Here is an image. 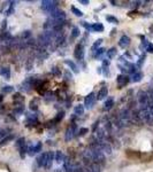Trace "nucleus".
Returning a JSON list of instances; mask_svg holds the SVG:
<instances>
[{
  "label": "nucleus",
  "mask_w": 153,
  "mask_h": 172,
  "mask_svg": "<svg viewBox=\"0 0 153 172\" xmlns=\"http://www.w3.org/2000/svg\"><path fill=\"white\" fill-rule=\"evenodd\" d=\"M139 115H140L142 119H143L144 122H146V123L150 124V125H153V117L151 116L147 106H142V107H140V109H139Z\"/></svg>",
  "instance_id": "obj_1"
},
{
  "label": "nucleus",
  "mask_w": 153,
  "mask_h": 172,
  "mask_svg": "<svg viewBox=\"0 0 153 172\" xmlns=\"http://www.w3.org/2000/svg\"><path fill=\"white\" fill-rule=\"evenodd\" d=\"M16 147L19 149V153H20V156L22 158H24L27 151H28V147H27V142H26V139L24 138H20L16 140Z\"/></svg>",
  "instance_id": "obj_2"
},
{
  "label": "nucleus",
  "mask_w": 153,
  "mask_h": 172,
  "mask_svg": "<svg viewBox=\"0 0 153 172\" xmlns=\"http://www.w3.org/2000/svg\"><path fill=\"white\" fill-rule=\"evenodd\" d=\"M42 9L44 12H46V13L51 14L54 9L58 8V5H56V2L54 1H50V0H44L42 1Z\"/></svg>",
  "instance_id": "obj_3"
},
{
  "label": "nucleus",
  "mask_w": 153,
  "mask_h": 172,
  "mask_svg": "<svg viewBox=\"0 0 153 172\" xmlns=\"http://www.w3.org/2000/svg\"><path fill=\"white\" fill-rule=\"evenodd\" d=\"M137 100H138V103L140 106H147L148 101H150L148 94L146 93L145 91L140 89V91H138V93H137Z\"/></svg>",
  "instance_id": "obj_4"
},
{
  "label": "nucleus",
  "mask_w": 153,
  "mask_h": 172,
  "mask_svg": "<svg viewBox=\"0 0 153 172\" xmlns=\"http://www.w3.org/2000/svg\"><path fill=\"white\" fill-rule=\"evenodd\" d=\"M94 101H96V94H94L93 92H91V93H89L88 95L85 96V99H84V107L91 108V107L93 106Z\"/></svg>",
  "instance_id": "obj_5"
},
{
  "label": "nucleus",
  "mask_w": 153,
  "mask_h": 172,
  "mask_svg": "<svg viewBox=\"0 0 153 172\" xmlns=\"http://www.w3.org/2000/svg\"><path fill=\"white\" fill-rule=\"evenodd\" d=\"M42 147H43L42 142H37L35 146L31 144V146H29L28 147V154L30 156H34V155H36L37 153H39V151L42 150Z\"/></svg>",
  "instance_id": "obj_6"
},
{
  "label": "nucleus",
  "mask_w": 153,
  "mask_h": 172,
  "mask_svg": "<svg viewBox=\"0 0 153 172\" xmlns=\"http://www.w3.org/2000/svg\"><path fill=\"white\" fill-rule=\"evenodd\" d=\"M74 56L77 60H83L84 59V47L82 44H78L75 47V52H74Z\"/></svg>",
  "instance_id": "obj_7"
},
{
  "label": "nucleus",
  "mask_w": 153,
  "mask_h": 172,
  "mask_svg": "<svg viewBox=\"0 0 153 172\" xmlns=\"http://www.w3.org/2000/svg\"><path fill=\"white\" fill-rule=\"evenodd\" d=\"M98 142V147H99V149L101 151H104V153H107L108 155L112 153V147L110 144H107V142H105V141H99L97 140Z\"/></svg>",
  "instance_id": "obj_8"
},
{
  "label": "nucleus",
  "mask_w": 153,
  "mask_h": 172,
  "mask_svg": "<svg viewBox=\"0 0 153 172\" xmlns=\"http://www.w3.org/2000/svg\"><path fill=\"white\" fill-rule=\"evenodd\" d=\"M129 77L128 76H125V75H118V78H116V83H118V87L120 89H122V87H124L125 85L129 83Z\"/></svg>",
  "instance_id": "obj_9"
},
{
  "label": "nucleus",
  "mask_w": 153,
  "mask_h": 172,
  "mask_svg": "<svg viewBox=\"0 0 153 172\" xmlns=\"http://www.w3.org/2000/svg\"><path fill=\"white\" fill-rule=\"evenodd\" d=\"M54 157H56V153H54V151H47V159H46V165H45V169H46V170H50V169L52 168Z\"/></svg>",
  "instance_id": "obj_10"
},
{
  "label": "nucleus",
  "mask_w": 153,
  "mask_h": 172,
  "mask_svg": "<svg viewBox=\"0 0 153 172\" xmlns=\"http://www.w3.org/2000/svg\"><path fill=\"white\" fill-rule=\"evenodd\" d=\"M130 38L128 37V36H125L123 34L121 38H120V40H118V46L121 48H127L129 45H130Z\"/></svg>",
  "instance_id": "obj_11"
},
{
  "label": "nucleus",
  "mask_w": 153,
  "mask_h": 172,
  "mask_svg": "<svg viewBox=\"0 0 153 172\" xmlns=\"http://www.w3.org/2000/svg\"><path fill=\"white\" fill-rule=\"evenodd\" d=\"M64 171L66 172H76V166L73 164L69 158L64 159Z\"/></svg>",
  "instance_id": "obj_12"
},
{
  "label": "nucleus",
  "mask_w": 153,
  "mask_h": 172,
  "mask_svg": "<svg viewBox=\"0 0 153 172\" xmlns=\"http://www.w3.org/2000/svg\"><path fill=\"white\" fill-rule=\"evenodd\" d=\"M46 159H47V153H43L37 158V164L39 168H45L46 165Z\"/></svg>",
  "instance_id": "obj_13"
},
{
  "label": "nucleus",
  "mask_w": 153,
  "mask_h": 172,
  "mask_svg": "<svg viewBox=\"0 0 153 172\" xmlns=\"http://www.w3.org/2000/svg\"><path fill=\"white\" fill-rule=\"evenodd\" d=\"M75 129H76V126H75L74 124L67 129V131H66V137H64L66 141H70V140L73 139V137H74V133H75Z\"/></svg>",
  "instance_id": "obj_14"
},
{
  "label": "nucleus",
  "mask_w": 153,
  "mask_h": 172,
  "mask_svg": "<svg viewBox=\"0 0 153 172\" xmlns=\"http://www.w3.org/2000/svg\"><path fill=\"white\" fill-rule=\"evenodd\" d=\"M107 95H108V87H107V86H104V87H101L100 91L98 92L96 98H97L98 100H104L105 98H107Z\"/></svg>",
  "instance_id": "obj_15"
},
{
  "label": "nucleus",
  "mask_w": 153,
  "mask_h": 172,
  "mask_svg": "<svg viewBox=\"0 0 153 172\" xmlns=\"http://www.w3.org/2000/svg\"><path fill=\"white\" fill-rule=\"evenodd\" d=\"M131 118H132V122H135V123H137V124H140L142 121H143L140 115H139V111L135 109L131 111Z\"/></svg>",
  "instance_id": "obj_16"
},
{
  "label": "nucleus",
  "mask_w": 153,
  "mask_h": 172,
  "mask_svg": "<svg viewBox=\"0 0 153 172\" xmlns=\"http://www.w3.org/2000/svg\"><path fill=\"white\" fill-rule=\"evenodd\" d=\"M64 63H66V64H67V66H68V67H69V68L71 69L75 74H78V67L76 66V63H75V62L70 61V60H64Z\"/></svg>",
  "instance_id": "obj_17"
},
{
  "label": "nucleus",
  "mask_w": 153,
  "mask_h": 172,
  "mask_svg": "<svg viewBox=\"0 0 153 172\" xmlns=\"http://www.w3.org/2000/svg\"><path fill=\"white\" fill-rule=\"evenodd\" d=\"M56 161L58 163H61V162H64V159H66V156H64V154H63L61 150H58L56 151Z\"/></svg>",
  "instance_id": "obj_18"
},
{
  "label": "nucleus",
  "mask_w": 153,
  "mask_h": 172,
  "mask_svg": "<svg viewBox=\"0 0 153 172\" xmlns=\"http://www.w3.org/2000/svg\"><path fill=\"white\" fill-rule=\"evenodd\" d=\"M0 74L5 79H9L10 78V70H9V68H1Z\"/></svg>",
  "instance_id": "obj_19"
},
{
  "label": "nucleus",
  "mask_w": 153,
  "mask_h": 172,
  "mask_svg": "<svg viewBox=\"0 0 153 172\" xmlns=\"http://www.w3.org/2000/svg\"><path fill=\"white\" fill-rule=\"evenodd\" d=\"M142 78H143V74H142V72H139V71H137V72H135V74L132 75L131 82L138 83V82H140V80H142Z\"/></svg>",
  "instance_id": "obj_20"
},
{
  "label": "nucleus",
  "mask_w": 153,
  "mask_h": 172,
  "mask_svg": "<svg viewBox=\"0 0 153 172\" xmlns=\"http://www.w3.org/2000/svg\"><path fill=\"white\" fill-rule=\"evenodd\" d=\"M91 28H92V30L93 31H97V32H103L104 31V25L101 24V23H94V24H92L91 25Z\"/></svg>",
  "instance_id": "obj_21"
},
{
  "label": "nucleus",
  "mask_w": 153,
  "mask_h": 172,
  "mask_svg": "<svg viewBox=\"0 0 153 172\" xmlns=\"http://www.w3.org/2000/svg\"><path fill=\"white\" fill-rule=\"evenodd\" d=\"M74 112H75V115H78V116L83 115L84 114V106L83 104H77L76 107L74 108Z\"/></svg>",
  "instance_id": "obj_22"
},
{
  "label": "nucleus",
  "mask_w": 153,
  "mask_h": 172,
  "mask_svg": "<svg viewBox=\"0 0 153 172\" xmlns=\"http://www.w3.org/2000/svg\"><path fill=\"white\" fill-rule=\"evenodd\" d=\"M38 106H39V99H34V100H31V102H30V109L36 111V110L38 109Z\"/></svg>",
  "instance_id": "obj_23"
},
{
  "label": "nucleus",
  "mask_w": 153,
  "mask_h": 172,
  "mask_svg": "<svg viewBox=\"0 0 153 172\" xmlns=\"http://www.w3.org/2000/svg\"><path fill=\"white\" fill-rule=\"evenodd\" d=\"M13 100H14L15 103H19V104H22L23 101H24V96H22L20 93H16L14 96H13Z\"/></svg>",
  "instance_id": "obj_24"
},
{
  "label": "nucleus",
  "mask_w": 153,
  "mask_h": 172,
  "mask_svg": "<svg viewBox=\"0 0 153 172\" xmlns=\"http://www.w3.org/2000/svg\"><path fill=\"white\" fill-rule=\"evenodd\" d=\"M104 106H105V109H111L112 107L114 106V99H113V98H108V99L105 101Z\"/></svg>",
  "instance_id": "obj_25"
},
{
  "label": "nucleus",
  "mask_w": 153,
  "mask_h": 172,
  "mask_svg": "<svg viewBox=\"0 0 153 172\" xmlns=\"http://www.w3.org/2000/svg\"><path fill=\"white\" fill-rule=\"evenodd\" d=\"M115 55H116V48H115V47H112L111 49H108V51L106 52V56H107L110 60H111V59H113Z\"/></svg>",
  "instance_id": "obj_26"
},
{
  "label": "nucleus",
  "mask_w": 153,
  "mask_h": 172,
  "mask_svg": "<svg viewBox=\"0 0 153 172\" xmlns=\"http://www.w3.org/2000/svg\"><path fill=\"white\" fill-rule=\"evenodd\" d=\"M14 139V136L13 134H8L7 137L5 138V139H2L1 140V142H0V146H4V144H8L9 141H12Z\"/></svg>",
  "instance_id": "obj_27"
},
{
  "label": "nucleus",
  "mask_w": 153,
  "mask_h": 172,
  "mask_svg": "<svg viewBox=\"0 0 153 172\" xmlns=\"http://www.w3.org/2000/svg\"><path fill=\"white\" fill-rule=\"evenodd\" d=\"M105 53H106V49H105L104 47H99L97 51H96V53H94V57H96V59L101 57V55L105 54Z\"/></svg>",
  "instance_id": "obj_28"
},
{
  "label": "nucleus",
  "mask_w": 153,
  "mask_h": 172,
  "mask_svg": "<svg viewBox=\"0 0 153 172\" xmlns=\"http://www.w3.org/2000/svg\"><path fill=\"white\" fill-rule=\"evenodd\" d=\"M78 36H80V29L77 27H74L71 30V39H76Z\"/></svg>",
  "instance_id": "obj_29"
},
{
  "label": "nucleus",
  "mask_w": 153,
  "mask_h": 172,
  "mask_svg": "<svg viewBox=\"0 0 153 172\" xmlns=\"http://www.w3.org/2000/svg\"><path fill=\"white\" fill-rule=\"evenodd\" d=\"M106 20L108 21L110 23H113V24H118V20L116 17H114V16H112V15H107L106 16Z\"/></svg>",
  "instance_id": "obj_30"
},
{
  "label": "nucleus",
  "mask_w": 153,
  "mask_h": 172,
  "mask_svg": "<svg viewBox=\"0 0 153 172\" xmlns=\"http://www.w3.org/2000/svg\"><path fill=\"white\" fill-rule=\"evenodd\" d=\"M103 42V39H98V40H96V42L92 45V47H91V49H92V52H96L98 48H99V46H100V44Z\"/></svg>",
  "instance_id": "obj_31"
},
{
  "label": "nucleus",
  "mask_w": 153,
  "mask_h": 172,
  "mask_svg": "<svg viewBox=\"0 0 153 172\" xmlns=\"http://www.w3.org/2000/svg\"><path fill=\"white\" fill-rule=\"evenodd\" d=\"M13 91H14V87H13V86H9V85L4 86V87L1 89V92H2V93H12Z\"/></svg>",
  "instance_id": "obj_32"
},
{
  "label": "nucleus",
  "mask_w": 153,
  "mask_h": 172,
  "mask_svg": "<svg viewBox=\"0 0 153 172\" xmlns=\"http://www.w3.org/2000/svg\"><path fill=\"white\" fill-rule=\"evenodd\" d=\"M71 12H73V14H75L76 16H78V17L83 16V12L80 10V9H77L76 7H71Z\"/></svg>",
  "instance_id": "obj_33"
},
{
  "label": "nucleus",
  "mask_w": 153,
  "mask_h": 172,
  "mask_svg": "<svg viewBox=\"0 0 153 172\" xmlns=\"http://www.w3.org/2000/svg\"><path fill=\"white\" fill-rule=\"evenodd\" d=\"M63 117H64V111H60V112L56 115V118H54V122H56V123H59L61 119H63Z\"/></svg>",
  "instance_id": "obj_34"
},
{
  "label": "nucleus",
  "mask_w": 153,
  "mask_h": 172,
  "mask_svg": "<svg viewBox=\"0 0 153 172\" xmlns=\"http://www.w3.org/2000/svg\"><path fill=\"white\" fill-rule=\"evenodd\" d=\"M91 172H100V165L98 163H93L91 166Z\"/></svg>",
  "instance_id": "obj_35"
},
{
  "label": "nucleus",
  "mask_w": 153,
  "mask_h": 172,
  "mask_svg": "<svg viewBox=\"0 0 153 172\" xmlns=\"http://www.w3.org/2000/svg\"><path fill=\"white\" fill-rule=\"evenodd\" d=\"M144 61H145V55H142V56L139 57V60H138V62H137V64H136V67H137V68H140Z\"/></svg>",
  "instance_id": "obj_36"
},
{
  "label": "nucleus",
  "mask_w": 153,
  "mask_h": 172,
  "mask_svg": "<svg viewBox=\"0 0 153 172\" xmlns=\"http://www.w3.org/2000/svg\"><path fill=\"white\" fill-rule=\"evenodd\" d=\"M24 111V107L22 106V104H19L16 108H15V112H17V114H22Z\"/></svg>",
  "instance_id": "obj_37"
},
{
  "label": "nucleus",
  "mask_w": 153,
  "mask_h": 172,
  "mask_svg": "<svg viewBox=\"0 0 153 172\" xmlns=\"http://www.w3.org/2000/svg\"><path fill=\"white\" fill-rule=\"evenodd\" d=\"M8 136V133H7V131L6 130H1L0 131V141L2 140V139H5V138L7 137Z\"/></svg>",
  "instance_id": "obj_38"
},
{
  "label": "nucleus",
  "mask_w": 153,
  "mask_h": 172,
  "mask_svg": "<svg viewBox=\"0 0 153 172\" xmlns=\"http://www.w3.org/2000/svg\"><path fill=\"white\" fill-rule=\"evenodd\" d=\"M52 74L54 76H56V77H59V76H61V72L59 71V69L56 68V67H54V68H52Z\"/></svg>",
  "instance_id": "obj_39"
},
{
  "label": "nucleus",
  "mask_w": 153,
  "mask_h": 172,
  "mask_svg": "<svg viewBox=\"0 0 153 172\" xmlns=\"http://www.w3.org/2000/svg\"><path fill=\"white\" fill-rule=\"evenodd\" d=\"M51 99H53V93H52V92H46V93H45V100H46V101H50Z\"/></svg>",
  "instance_id": "obj_40"
},
{
  "label": "nucleus",
  "mask_w": 153,
  "mask_h": 172,
  "mask_svg": "<svg viewBox=\"0 0 153 172\" xmlns=\"http://www.w3.org/2000/svg\"><path fill=\"white\" fill-rule=\"evenodd\" d=\"M88 131L89 130H88L86 127H82V129H80V130H78V136H84Z\"/></svg>",
  "instance_id": "obj_41"
},
{
  "label": "nucleus",
  "mask_w": 153,
  "mask_h": 172,
  "mask_svg": "<svg viewBox=\"0 0 153 172\" xmlns=\"http://www.w3.org/2000/svg\"><path fill=\"white\" fill-rule=\"evenodd\" d=\"M146 51H147L148 53H153V44L152 42H148V45H147V47H146Z\"/></svg>",
  "instance_id": "obj_42"
},
{
  "label": "nucleus",
  "mask_w": 153,
  "mask_h": 172,
  "mask_svg": "<svg viewBox=\"0 0 153 172\" xmlns=\"http://www.w3.org/2000/svg\"><path fill=\"white\" fill-rule=\"evenodd\" d=\"M30 36H31L30 31H24V32L22 34V37H23V38H28V37H30Z\"/></svg>",
  "instance_id": "obj_43"
},
{
  "label": "nucleus",
  "mask_w": 153,
  "mask_h": 172,
  "mask_svg": "<svg viewBox=\"0 0 153 172\" xmlns=\"http://www.w3.org/2000/svg\"><path fill=\"white\" fill-rule=\"evenodd\" d=\"M80 4H82L84 6H86V5H89V0H80Z\"/></svg>",
  "instance_id": "obj_44"
},
{
  "label": "nucleus",
  "mask_w": 153,
  "mask_h": 172,
  "mask_svg": "<svg viewBox=\"0 0 153 172\" xmlns=\"http://www.w3.org/2000/svg\"><path fill=\"white\" fill-rule=\"evenodd\" d=\"M104 75L106 77H108L110 76V71H108V68H104Z\"/></svg>",
  "instance_id": "obj_45"
},
{
  "label": "nucleus",
  "mask_w": 153,
  "mask_h": 172,
  "mask_svg": "<svg viewBox=\"0 0 153 172\" xmlns=\"http://www.w3.org/2000/svg\"><path fill=\"white\" fill-rule=\"evenodd\" d=\"M2 100H4V96H2V95H0V103L2 102Z\"/></svg>",
  "instance_id": "obj_46"
}]
</instances>
